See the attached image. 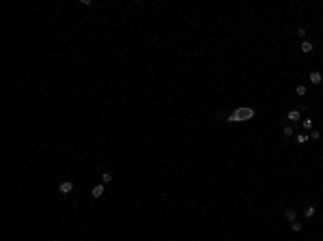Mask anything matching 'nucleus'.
<instances>
[{"mask_svg": "<svg viewBox=\"0 0 323 241\" xmlns=\"http://www.w3.org/2000/svg\"><path fill=\"white\" fill-rule=\"evenodd\" d=\"M297 37H302V39H304V37H306V30H304V28H302V26H299V28H297Z\"/></svg>", "mask_w": 323, "mask_h": 241, "instance_id": "dca6fc26", "label": "nucleus"}, {"mask_svg": "<svg viewBox=\"0 0 323 241\" xmlns=\"http://www.w3.org/2000/svg\"><path fill=\"white\" fill-rule=\"evenodd\" d=\"M295 140H297V144H304V142H308V140H310V136H306V134H297V136H295Z\"/></svg>", "mask_w": 323, "mask_h": 241, "instance_id": "423d86ee", "label": "nucleus"}, {"mask_svg": "<svg viewBox=\"0 0 323 241\" xmlns=\"http://www.w3.org/2000/svg\"><path fill=\"white\" fill-rule=\"evenodd\" d=\"M289 121H299V112L297 110H291L289 112Z\"/></svg>", "mask_w": 323, "mask_h": 241, "instance_id": "6e6552de", "label": "nucleus"}, {"mask_svg": "<svg viewBox=\"0 0 323 241\" xmlns=\"http://www.w3.org/2000/svg\"><path fill=\"white\" fill-rule=\"evenodd\" d=\"M295 93H297L299 97H304V95H306V86H297V88H295Z\"/></svg>", "mask_w": 323, "mask_h": 241, "instance_id": "4468645a", "label": "nucleus"}, {"mask_svg": "<svg viewBox=\"0 0 323 241\" xmlns=\"http://www.w3.org/2000/svg\"><path fill=\"white\" fill-rule=\"evenodd\" d=\"M254 116V110L252 108H248V105H241V108H237L235 112H231L229 114V123H241V121H250Z\"/></svg>", "mask_w": 323, "mask_h": 241, "instance_id": "f257e3e1", "label": "nucleus"}, {"mask_svg": "<svg viewBox=\"0 0 323 241\" xmlns=\"http://www.w3.org/2000/svg\"><path fill=\"white\" fill-rule=\"evenodd\" d=\"M304 215H306V217H312V215H315V207H306V209H304Z\"/></svg>", "mask_w": 323, "mask_h": 241, "instance_id": "9b49d317", "label": "nucleus"}, {"mask_svg": "<svg viewBox=\"0 0 323 241\" xmlns=\"http://www.w3.org/2000/svg\"><path fill=\"white\" fill-rule=\"evenodd\" d=\"M101 177H103V181H106V183H110V181H112V174H110V172H103Z\"/></svg>", "mask_w": 323, "mask_h": 241, "instance_id": "2eb2a0df", "label": "nucleus"}, {"mask_svg": "<svg viewBox=\"0 0 323 241\" xmlns=\"http://www.w3.org/2000/svg\"><path fill=\"white\" fill-rule=\"evenodd\" d=\"M103 190H106L103 185H95V187H93V190H91L93 198H101V196H103Z\"/></svg>", "mask_w": 323, "mask_h": 241, "instance_id": "7ed1b4c3", "label": "nucleus"}, {"mask_svg": "<svg viewBox=\"0 0 323 241\" xmlns=\"http://www.w3.org/2000/svg\"><path fill=\"white\" fill-rule=\"evenodd\" d=\"M291 230H295V233H297V230H302V224H299L297 220H295V222H291Z\"/></svg>", "mask_w": 323, "mask_h": 241, "instance_id": "f8f14e48", "label": "nucleus"}, {"mask_svg": "<svg viewBox=\"0 0 323 241\" xmlns=\"http://www.w3.org/2000/svg\"><path fill=\"white\" fill-rule=\"evenodd\" d=\"M58 192L65 194V196H67V194H71V192H73V183H71V181H63V183L58 185Z\"/></svg>", "mask_w": 323, "mask_h": 241, "instance_id": "f03ea898", "label": "nucleus"}, {"mask_svg": "<svg viewBox=\"0 0 323 241\" xmlns=\"http://www.w3.org/2000/svg\"><path fill=\"white\" fill-rule=\"evenodd\" d=\"M310 82H312V84H321V73H319V71H312V73H310Z\"/></svg>", "mask_w": 323, "mask_h": 241, "instance_id": "20e7f679", "label": "nucleus"}, {"mask_svg": "<svg viewBox=\"0 0 323 241\" xmlns=\"http://www.w3.org/2000/svg\"><path fill=\"white\" fill-rule=\"evenodd\" d=\"M284 217H286V222H295V211H293V209H289V211L284 213Z\"/></svg>", "mask_w": 323, "mask_h": 241, "instance_id": "0eeeda50", "label": "nucleus"}, {"mask_svg": "<svg viewBox=\"0 0 323 241\" xmlns=\"http://www.w3.org/2000/svg\"><path fill=\"white\" fill-rule=\"evenodd\" d=\"M319 138H321V134H319L317 129H312V131H310V140H319Z\"/></svg>", "mask_w": 323, "mask_h": 241, "instance_id": "ddd939ff", "label": "nucleus"}, {"mask_svg": "<svg viewBox=\"0 0 323 241\" xmlns=\"http://www.w3.org/2000/svg\"><path fill=\"white\" fill-rule=\"evenodd\" d=\"M302 52H306V54H310V52H312V43L304 39V41H302Z\"/></svg>", "mask_w": 323, "mask_h": 241, "instance_id": "39448f33", "label": "nucleus"}, {"mask_svg": "<svg viewBox=\"0 0 323 241\" xmlns=\"http://www.w3.org/2000/svg\"><path fill=\"white\" fill-rule=\"evenodd\" d=\"M282 134H284L286 138H291V136H293V127H291V125H286V127L282 129Z\"/></svg>", "mask_w": 323, "mask_h": 241, "instance_id": "9d476101", "label": "nucleus"}, {"mask_svg": "<svg viewBox=\"0 0 323 241\" xmlns=\"http://www.w3.org/2000/svg\"><path fill=\"white\" fill-rule=\"evenodd\" d=\"M302 127L304 129H312V118H304L302 121Z\"/></svg>", "mask_w": 323, "mask_h": 241, "instance_id": "1a4fd4ad", "label": "nucleus"}]
</instances>
